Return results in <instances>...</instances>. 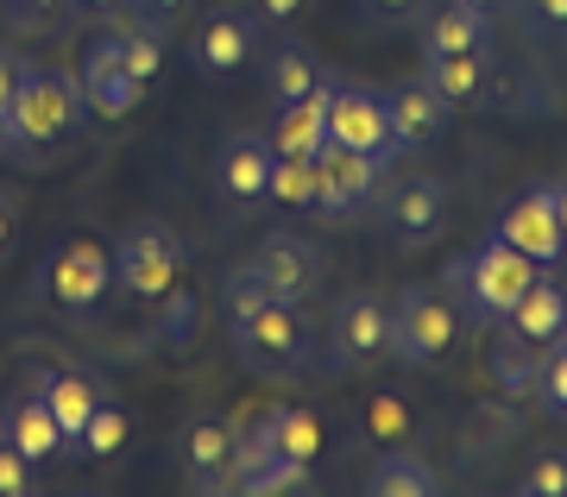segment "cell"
<instances>
[{
    "mask_svg": "<svg viewBox=\"0 0 567 497\" xmlns=\"http://www.w3.org/2000/svg\"><path fill=\"white\" fill-rule=\"evenodd\" d=\"M82 120V89L76 76L63 70H20V89H13V107L0 120V152L13 158H51Z\"/></svg>",
    "mask_w": 567,
    "mask_h": 497,
    "instance_id": "obj_1",
    "label": "cell"
},
{
    "mask_svg": "<svg viewBox=\"0 0 567 497\" xmlns=\"http://www.w3.org/2000/svg\"><path fill=\"white\" fill-rule=\"evenodd\" d=\"M529 283H536V259H524L511 239L486 234L461 259V315L473 328H492V321H505L517 309V297H524Z\"/></svg>",
    "mask_w": 567,
    "mask_h": 497,
    "instance_id": "obj_2",
    "label": "cell"
},
{
    "mask_svg": "<svg viewBox=\"0 0 567 497\" xmlns=\"http://www.w3.org/2000/svg\"><path fill=\"white\" fill-rule=\"evenodd\" d=\"M461 297L447 290L442 278L435 283H410L404 297L391 302V353L404 365H435L447 359V346L461 340Z\"/></svg>",
    "mask_w": 567,
    "mask_h": 497,
    "instance_id": "obj_3",
    "label": "cell"
},
{
    "mask_svg": "<svg viewBox=\"0 0 567 497\" xmlns=\"http://www.w3.org/2000/svg\"><path fill=\"white\" fill-rule=\"evenodd\" d=\"M227 334H234V353H240L246 372H259V379H303L309 321L297 315V302H265L259 315L234 321Z\"/></svg>",
    "mask_w": 567,
    "mask_h": 497,
    "instance_id": "obj_4",
    "label": "cell"
},
{
    "mask_svg": "<svg viewBox=\"0 0 567 497\" xmlns=\"http://www.w3.org/2000/svg\"><path fill=\"white\" fill-rule=\"evenodd\" d=\"M107 259H114V283L133 302H158L171 283H183V239L164 220H133Z\"/></svg>",
    "mask_w": 567,
    "mask_h": 497,
    "instance_id": "obj_5",
    "label": "cell"
},
{
    "mask_svg": "<svg viewBox=\"0 0 567 497\" xmlns=\"http://www.w3.org/2000/svg\"><path fill=\"white\" fill-rule=\"evenodd\" d=\"M39 290L58 315H95L102 297L114 290V259L95 239H63L58 252L39 265Z\"/></svg>",
    "mask_w": 567,
    "mask_h": 497,
    "instance_id": "obj_6",
    "label": "cell"
},
{
    "mask_svg": "<svg viewBox=\"0 0 567 497\" xmlns=\"http://www.w3.org/2000/svg\"><path fill=\"white\" fill-rule=\"evenodd\" d=\"M391 353V302L379 290H347L328 315V359L341 372H365Z\"/></svg>",
    "mask_w": 567,
    "mask_h": 497,
    "instance_id": "obj_7",
    "label": "cell"
},
{
    "mask_svg": "<svg viewBox=\"0 0 567 497\" xmlns=\"http://www.w3.org/2000/svg\"><path fill=\"white\" fill-rule=\"evenodd\" d=\"M189 58H196V76L203 82H234L246 63L259 58V20L246 13L240 0H227V7H215V13L196 25Z\"/></svg>",
    "mask_w": 567,
    "mask_h": 497,
    "instance_id": "obj_8",
    "label": "cell"
},
{
    "mask_svg": "<svg viewBox=\"0 0 567 497\" xmlns=\"http://www.w3.org/2000/svg\"><path fill=\"white\" fill-rule=\"evenodd\" d=\"M252 271L265 278V290L278 302H303V297H316L322 290V246L316 239H303V234H290V227H278V234H265L259 246H252Z\"/></svg>",
    "mask_w": 567,
    "mask_h": 497,
    "instance_id": "obj_9",
    "label": "cell"
},
{
    "mask_svg": "<svg viewBox=\"0 0 567 497\" xmlns=\"http://www.w3.org/2000/svg\"><path fill=\"white\" fill-rule=\"evenodd\" d=\"M265 177H271V145H265V133L227 126L221 145H215V196H221V208L252 215L265 201Z\"/></svg>",
    "mask_w": 567,
    "mask_h": 497,
    "instance_id": "obj_10",
    "label": "cell"
},
{
    "mask_svg": "<svg viewBox=\"0 0 567 497\" xmlns=\"http://www.w3.org/2000/svg\"><path fill=\"white\" fill-rule=\"evenodd\" d=\"M328 139L353 145L365 158H398V139H391L385 101L360 89V82H334L328 76Z\"/></svg>",
    "mask_w": 567,
    "mask_h": 497,
    "instance_id": "obj_11",
    "label": "cell"
},
{
    "mask_svg": "<svg viewBox=\"0 0 567 497\" xmlns=\"http://www.w3.org/2000/svg\"><path fill=\"white\" fill-rule=\"evenodd\" d=\"M492 234L511 239L524 259L536 265H555L567 252V234H561V208H555V183H529L524 196L511 201L505 215L492 220Z\"/></svg>",
    "mask_w": 567,
    "mask_h": 497,
    "instance_id": "obj_12",
    "label": "cell"
},
{
    "mask_svg": "<svg viewBox=\"0 0 567 497\" xmlns=\"http://www.w3.org/2000/svg\"><path fill=\"white\" fill-rule=\"evenodd\" d=\"M385 227H391V246H404V252L435 246L447 234V189L435 177H423V170L398 177L385 196Z\"/></svg>",
    "mask_w": 567,
    "mask_h": 497,
    "instance_id": "obj_13",
    "label": "cell"
},
{
    "mask_svg": "<svg viewBox=\"0 0 567 497\" xmlns=\"http://www.w3.org/2000/svg\"><path fill=\"white\" fill-rule=\"evenodd\" d=\"M379 170H385V158H365L353 145L322 139V152H316V208L322 215H360L365 201L379 196Z\"/></svg>",
    "mask_w": 567,
    "mask_h": 497,
    "instance_id": "obj_14",
    "label": "cell"
},
{
    "mask_svg": "<svg viewBox=\"0 0 567 497\" xmlns=\"http://www.w3.org/2000/svg\"><path fill=\"white\" fill-rule=\"evenodd\" d=\"M76 89H82V107H89V114H102V120H126V114H133V107L145 101V82L133 76V70H126L121 39H114V32L89 44Z\"/></svg>",
    "mask_w": 567,
    "mask_h": 497,
    "instance_id": "obj_15",
    "label": "cell"
},
{
    "mask_svg": "<svg viewBox=\"0 0 567 497\" xmlns=\"http://www.w3.org/2000/svg\"><path fill=\"white\" fill-rule=\"evenodd\" d=\"M379 101H385V120H391V139H398V152H429V145L447 133V114H454V107L429 89V76L391 82Z\"/></svg>",
    "mask_w": 567,
    "mask_h": 497,
    "instance_id": "obj_16",
    "label": "cell"
},
{
    "mask_svg": "<svg viewBox=\"0 0 567 497\" xmlns=\"http://www.w3.org/2000/svg\"><path fill=\"white\" fill-rule=\"evenodd\" d=\"M39 379L44 372H32V379L7 397V410H0V435L13 441L32 466H44V459H58L70 441H63V428H58V416H51V403H44V391H39Z\"/></svg>",
    "mask_w": 567,
    "mask_h": 497,
    "instance_id": "obj_17",
    "label": "cell"
},
{
    "mask_svg": "<svg viewBox=\"0 0 567 497\" xmlns=\"http://www.w3.org/2000/svg\"><path fill=\"white\" fill-rule=\"evenodd\" d=\"M234 441H240V428L221 422V416H196L189 428H183V473H189V491H196V497L234 491V473H227Z\"/></svg>",
    "mask_w": 567,
    "mask_h": 497,
    "instance_id": "obj_18",
    "label": "cell"
},
{
    "mask_svg": "<svg viewBox=\"0 0 567 497\" xmlns=\"http://www.w3.org/2000/svg\"><path fill=\"white\" fill-rule=\"evenodd\" d=\"M423 58H447V51H492V13L466 7V0H442L416 20Z\"/></svg>",
    "mask_w": 567,
    "mask_h": 497,
    "instance_id": "obj_19",
    "label": "cell"
},
{
    "mask_svg": "<svg viewBox=\"0 0 567 497\" xmlns=\"http://www.w3.org/2000/svg\"><path fill=\"white\" fill-rule=\"evenodd\" d=\"M322 82H328V63H322L316 44H303V39H290V32H284V39L265 51V95H271V107L316 95Z\"/></svg>",
    "mask_w": 567,
    "mask_h": 497,
    "instance_id": "obj_20",
    "label": "cell"
},
{
    "mask_svg": "<svg viewBox=\"0 0 567 497\" xmlns=\"http://www.w3.org/2000/svg\"><path fill=\"white\" fill-rule=\"evenodd\" d=\"M543 365H548V346L524 340L517 328H505V321H492L486 372H492V384H498L505 397H536V379H543Z\"/></svg>",
    "mask_w": 567,
    "mask_h": 497,
    "instance_id": "obj_21",
    "label": "cell"
},
{
    "mask_svg": "<svg viewBox=\"0 0 567 497\" xmlns=\"http://www.w3.org/2000/svg\"><path fill=\"white\" fill-rule=\"evenodd\" d=\"M322 139H328V82L303 101H284L278 120H271V133H265V145L278 158H316Z\"/></svg>",
    "mask_w": 567,
    "mask_h": 497,
    "instance_id": "obj_22",
    "label": "cell"
},
{
    "mask_svg": "<svg viewBox=\"0 0 567 497\" xmlns=\"http://www.w3.org/2000/svg\"><path fill=\"white\" fill-rule=\"evenodd\" d=\"M442 491L447 478L423 454H410V447H385L372 459V473H365V497H442Z\"/></svg>",
    "mask_w": 567,
    "mask_h": 497,
    "instance_id": "obj_23",
    "label": "cell"
},
{
    "mask_svg": "<svg viewBox=\"0 0 567 497\" xmlns=\"http://www.w3.org/2000/svg\"><path fill=\"white\" fill-rule=\"evenodd\" d=\"M259 441L271 447V454H284V459H297V466H316L322 459V416L316 410H297V403H284V410H265L259 422Z\"/></svg>",
    "mask_w": 567,
    "mask_h": 497,
    "instance_id": "obj_24",
    "label": "cell"
},
{
    "mask_svg": "<svg viewBox=\"0 0 567 497\" xmlns=\"http://www.w3.org/2000/svg\"><path fill=\"white\" fill-rule=\"evenodd\" d=\"M429 63V89L447 107H473L492 89V51H447V58H423Z\"/></svg>",
    "mask_w": 567,
    "mask_h": 497,
    "instance_id": "obj_25",
    "label": "cell"
},
{
    "mask_svg": "<svg viewBox=\"0 0 567 497\" xmlns=\"http://www.w3.org/2000/svg\"><path fill=\"white\" fill-rule=\"evenodd\" d=\"M561 321H567V290L555 278H536L517 297V309L505 315V328H517L524 340H536V346H555L561 340Z\"/></svg>",
    "mask_w": 567,
    "mask_h": 497,
    "instance_id": "obj_26",
    "label": "cell"
},
{
    "mask_svg": "<svg viewBox=\"0 0 567 497\" xmlns=\"http://www.w3.org/2000/svg\"><path fill=\"white\" fill-rule=\"evenodd\" d=\"M39 391H44V403H51V416H58L63 441L76 447L82 422L95 416V403H102V384L89 379V372H44V379H39Z\"/></svg>",
    "mask_w": 567,
    "mask_h": 497,
    "instance_id": "obj_27",
    "label": "cell"
},
{
    "mask_svg": "<svg viewBox=\"0 0 567 497\" xmlns=\"http://www.w3.org/2000/svg\"><path fill=\"white\" fill-rule=\"evenodd\" d=\"M158 302H164L158 309V340L171 346V353H189L196 334H203V297H196L189 283H171Z\"/></svg>",
    "mask_w": 567,
    "mask_h": 497,
    "instance_id": "obj_28",
    "label": "cell"
},
{
    "mask_svg": "<svg viewBox=\"0 0 567 497\" xmlns=\"http://www.w3.org/2000/svg\"><path fill=\"white\" fill-rule=\"evenodd\" d=\"M360 428H365V441H379V447H410V435H416V410H410L398 391H379V397H365Z\"/></svg>",
    "mask_w": 567,
    "mask_h": 497,
    "instance_id": "obj_29",
    "label": "cell"
},
{
    "mask_svg": "<svg viewBox=\"0 0 567 497\" xmlns=\"http://www.w3.org/2000/svg\"><path fill=\"white\" fill-rule=\"evenodd\" d=\"M126 435H133V416H126L121 403H95V416L82 422V435H76V454H89V459H114L126 447Z\"/></svg>",
    "mask_w": 567,
    "mask_h": 497,
    "instance_id": "obj_30",
    "label": "cell"
},
{
    "mask_svg": "<svg viewBox=\"0 0 567 497\" xmlns=\"http://www.w3.org/2000/svg\"><path fill=\"white\" fill-rule=\"evenodd\" d=\"M265 201H278V208H316V158H278L271 152Z\"/></svg>",
    "mask_w": 567,
    "mask_h": 497,
    "instance_id": "obj_31",
    "label": "cell"
},
{
    "mask_svg": "<svg viewBox=\"0 0 567 497\" xmlns=\"http://www.w3.org/2000/svg\"><path fill=\"white\" fill-rule=\"evenodd\" d=\"M114 39H121V58H126V70H133V76L158 82V70H164V25L133 20V25H121Z\"/></svg>",
    "mask_w": 567,
    "mask_h": 497,
    "instance_id": "obj_32",
    "label": "cell"
},
{
    "mask_svg": "<svg viewBox=\"0 0 567 497\" xmlns=\"http://www.w3.org/2000/svg\"><path fill=\"white\" fill-rule=\"evenodd\" d=\"M511 491L517 497H567V447H536Z\"/></svg>",
    "mask_w": 567,
    "mask_h": 497,
    "instance_id": "obj_33",
    "label": "cell"
},
{
    "mask_svg": "<svg viewBox=\"0 0 567 497\" xmlns=\"http://www.w3.org/2000/svg\"><path fill=\"white\" fill-rule=\"evenodd\" d=\"M265 302H278V297L265 290V278L252 271V265L227 271V283H221V321H227V328H234V321H246V315H259Z\"/></svg>",
    "mask_w": 567,
    "mask_h": 497,
    "instance_id": "obj_34",
    "label": "cell"
},
{
    "mask_svg": "<svg viewBox=\"0 0 567 497\" xmlns=\"http://www.w3.org/2000/svg\"><path fill=\"white\" fill-rule=\"evenodd\" d=\"M435 7V0H353L365 32H398V25H416Z\"/></svg>",
    "mask_w": 567,
    "mask_h": 497,
    "instance_id": "obj_35",
    "label": "cell"
},
{
    "mask_svg": "<svg viewBox=\"0 0 567 497\" xmlns=\"http://www.w3.org/2000/svg\"><path fill=\"white\" fill-rule=\"evenodd\" d=\"M39 491V473H32V459L13 447V441L0 435V497H32Z\"/></svg>",
    "mask_w": 567,
    "mask_h": 497,
    "instance_id": "obj_36",
    "label": "cell"
},
{
    "mask_svg": "<svg viewBox=\"0 0 567 497\" xmlns=\"http://www.w3.org/2000/svg\"><path fill=\"white\" fill-rule=\"evenodd\" d=\"M536 403H543L548 416H567V346H561V340H555L543 379H536Z\"/></svg>",
    "mask_w": 567,
    "mask_h": 497,
    "instance_id": "obj_37",
    "label": "cell"
},
{
    "mask_svg": "<svg viewBox=\"0 0 567 497\" xmlns=\"http://www.w3.org/2000/svg\"><path fill=\"white\" fill-rule=\"evenodd\" d=\"M517 13L536 39H567V0H517Z\"/></svg>",
    "mask_w": 567,
    "mask_h": 497,
    "instance_id": "obj_38",
    "label": "cell"
},
{
    "mask_svg": "<svg viewBox=\"0 0 567 497\" xmlns=\"http://www.w3.org/2000/svg\"><path fill=\"white\" fill-rule=\"evenodd\" d=\"M240 7L259 25H290V20H303V13H309V0H240Z\"/></svg>",
    "mask_w": 567,
    "mask_h": 497,
    "instance_id": "obj_39",
    "label": "cell"
},
{
    "mask_svg": "<svg viewBox=\"0 0 567 497\" xmlns=\"http://www.w3.org/2000/svg\"><path fill=\"white\" fill-rule=\"evenodd\" d=\"M20 70H25V58L13 51V44L0 39V120H7V107H13V89H20Z\"/></svg>",
    "mask_w": 567,
    "mask_h": 497,
    "instance_id": "obj_40",
    "label": "cell"
},
{
    "mask_svg": "<svg viewBox=\"0 0 567 497\" xmlns=\"http://www.w3.org/2000/svg\"><path fill=\"white\" fill-rule=\"evenodd\" d=\"M133 7H140L152 25H171V20H183V13H189V0H133Z\"/></svg>",
    "mask_w": 567,
    "mask_h": 497,
    "instance_id": "obj_41",
    "label": "cell"
},
{
    "mask_svg": "<svg viewBox=\"0 0 567 497\" xmlns=\"http://www.w3.org/2000/svg\"><path fill=\"white\" fill-rule=\"evenodd\" d=\"M13 227H20V201H13V189H0V259L13 246Z\"/></svg>",
    "mask_w": 567,
    "mask_h": 497,
    "instance_id": "obj_42",
    "label": "cell"
},
{
    "mask_svg": "<svg viewBox=\"0 0 567 497\" xmlns=\"http://www.w3.org/2000/svg\"><path fill=\"white\" fill-rule=\"evenodd\" d=\"M63 13H126V0H63Z\"/></svg>",
    "mask_w": 567,
    "mask_h": 497,
    "instance_id": "obj_43",
    "label": "cell"
},
{
    "mask_svg": "<svg viewBox=\"0 0 567 497\" xmlns=\"http://www.w3.org/2000/svg\"><path fill=\"white\" fill-rule=\"evenodd\" d=\"M466 7H480V13H492V20H498V13H505L511 0H466Z\"/></svg>",
    "mask_w": 567,
    "mask_h": 497,
    "instance_id": "obj_44",
    "label": "cell"
},
{
    "mask_svg": "<svg viewBox=\"0 0 567 497\" xmlns=\"http://www.w3.org/2000/svg\"><path fill=\"white\" fill-rule=\"evenodd\" d=\"M555 208H561V234H567V183H555Z\"/></svg>",
    "mask_w": 567,
    "mask_h": 497,
    "instance_id": "obj_45",
    "label": "cell"
},
{
    "mask_svg": "<svg viewBox=\"0 0 567 497\" xmlns=\"http://www.w3.org/2000/svg\"><path fill=\"white\" fill-rule=\"evenodd\" d=\"M561 346H567V321H561Z\"/></svg>",
    "mask_w": 567,
    "mask_h": 497,
    "instance_id": "obj_46",
    "label": "cell"
}]
</instances>
